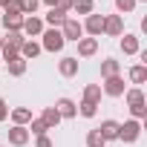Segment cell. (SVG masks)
Instances as JSON below:
<instances>
[{"label": "cell", "mask_w": 147, "mask_h": 147, "mask_svg": "<svg viewBox=\"0 0 147 147\" xmlns=\"http://www.w3.org/2000/svg\"><path fill=\"white\" fill-rule=\"evenodd\" d=\"M40 55V43L38 40H23V46H20V58L23 61H35Z\"/></svg>", "instance_id": "14"}, {"label": "cell", "mask_w": 147, "mask_h": 147, "mask_svg": "<svg viewBox=\"0 0 147 147\" xmlns=\"http://www.w3.org/2000/svg\"><path fill=\"white\" fill-rule=\"evenodd\" d=\"M40 121L52 130V127H58V124H61V113H58L55 107H46V110H43V115H40Z\"/></svg>", "instance_id": "17"}, {"label": "cell", "mask_w": 147, "mask_h": 147, "mask_svg": "<svg viewBox=\"0 0 147 147\" xmlns=\"http://www.w3.org/2000/svg\"><path fill=\"white\" fill-rule=\"evenodd\" d=\"M136 3H138V0H136Z\"/></svg>", "instance_id": "38"}, {"label": "cell", "mask_w": 147, "mask_h": 147, "mask_svg": "<svg viewBox=\"0 0 147 147\" xmlns=\"http://www.w3.org/2000/svg\"><path fill=\"white\" fill-rule=\"evenodd\" d=\"M104 144H107V141L101 138L98 130H90V133H87V147H104Z\"/></svg>", "instance_id": "29"}, {"label": "cell", "mask_w": 147, "mask_h": 147, "mask_svg": "<svg viewBox=\"0 0 147 147\" xmlns=\"http://www.w3.org/2000/svg\"><path fill=\"white\" fill-rule=\"evenodd\" d=\"M0 147H3V144H0Z\"/></svg>", "instance_id": "39"}, {"label": "cell", "mask_w": 147, "mask_h": 147, "mask_svg": "<svg viewBox=\"0 0 147 147\" xmlns=\"http://www.w3.org/2000/svg\"><path fill=\"white\" fill-rule=\"evenodd\" d=\"M6 118H9V107H6L3 95H0V121H6Z\"/></svg>", "instance_id": "33"}, {"label": "cell", "mask_w": 147, "mask_h": 147, "mask_svg": "<svg viewBox=\"0 0 147 147\" xmlns=\"http://www.w3.org/2000/svg\"><path fill=\"white\" fill-rule=\"evenodd\" d=\"M110 98H121L124 95V90H127V84H124V78L121 75H113V78H104V87H101Z\"/></svg>", "instance_id": "7"}, {"label": "cell", "mask_w": 147, "mask_h": 147, "mask_svg": "<svg viewBox=\"0 0 147 147\" xmlns=\"http://www.w3.org/2000/svg\"><path fill=\"white\" fill-rule=\"evenodd\" d=\"M78 113H81L84 118H92V115L98 113V104H90V101H81V104H78Z\"/></svg>", "instance_id": "28"}, {"label": "cell", "mask_w": 147, "mask_h": 147, "mask_svg": "<svg viewBox=\"0 0 147 147\" xmlns=\"http://www.w3.org/2000/svg\"><path fill=\"white\" fill-rule=\"evenodd\" d=\"M43 40H40V49H46V52H61L63 49V35H61V29H43V35H40Z\"/></svg>", "instance_id": "1"}, {"label": "cell", "mask_w": 147, "mask_h": 147, "mask_svg": "<svg viewBox=\"0 0 147 147\" xmlns=\"http://www.w3.org/2000/svg\"><path fill=\"white\" fill-rule=\"evenodd\" d=\"M138 136H141V121L130 118V121L118 124V141H127V144H133Z\"/></svg>", "instance_id": "3"}, {"label": "cell", "mask_w": 147, "mask_h": 147, "mask_svg": "<svg viewBox=\"0 0 147 147\" xmlns=\"http://www.w3.org/2000/svg\"><path fill=\"white\" fill-rule=\"evenodd\" d=\"M130 113L136 121H141V118H147V104H136V107H130Z\"/></svg>", "instance_id": "31"}, {"label": "cell", "mask_w": 147, "mask_h": 147, "mask_svg": "<svg viewBox=\"0 0 147 147\" xmlns=\"http://www.w3.org/2000/svg\"><path fill=\"white\" fill-rule=\"evenodd\" d=\"M95 52H98V38H81L78 40V55L81 58H90Z\"/></svg>", "instance_id": "12"}, {"label": "cell", "mask_w": 147, "mask_h": 147, "mask_svg": "<svg viewBox=\"0 0 147 147\" xmlns=\"http://www.w3.org/2000/svg\"><path fill=\"white\" fill-rule=\"evenodd\" d=\"M61 35H63V40H81L84 38V26H81V20H75V18H69L66 15V20H63V26H61Z\"/></svg>", "instance_id": "4"}, {"label": "cell", "mask_w": 147, "mask_h": 147, "mask_svg": "<svg viewBox=\"0 0 147 147\" xmlns=\"http://www.w3.org/2000/svg\"><path fill=\"white\" fill-rule=\"evenodd\" d=\"M55 9H61V12L66 15V12L72 9V0H58V3H55Z\"/></svg>", "instance_id": "32"}, {"label": "cell", "mask_w": 147, "mask_h": 147, "mask_svg": "<svg viewBox=\"0 0 147 147\" xmlns=\"http://www.w3.org/2000/svg\"><path fill=\"white\" fill-rule=\"evenodd\" d=\"M72 9H75L78 15H92L95 3H92V0H72Z\"/></svg>", "instance_id": "24"}, {"label": "cell", "mask_w": 147, "mask_h": 147, "mask_svg": "<svg viewBox=\"0 0 147 147\" xmlns=\"http://www.w3.org/2000/svg\"><path fill=\"white\" fill-rule=\"evenodd\" d=\"M58 72L63 78H72V75H78V58H61V63H58Z\"/></svg>", "instance_id": "11"}, {"label": "cell", "mask_w": 147, "mask_h": 147, "mask_svg": "<svg viewBox=\"0 0 147 147\" xmlns=\"http://www.w3.org/2000/svg\"><path fill=\"white\" fill-rule=\"evenodd\" d=\"M84 26V32L90 35V38H101V32H104V15H87V20L81 23Z\"/></svg>", "instance_id": "6"}, {"label": "cell", "mask_w": 147, "mask_h": 147, "mask_svg": "<svg viewBox=\"0 0 147 147\" xmlns=\"http://www.w3.org/2000/svg\"><path fill=\"white\" fill-rule=\"evenodd\" d=\"M138 49H141V46H138V38H136V35H124V38H121V52H124V55H138Z\"/></svg>", "instance_id": "16"}, {"label": "cell", "mask_w": 147, "mask_h": 147, "mask_svg": "<svg viewBox=\"0 0 147 147\" xmlns=\"http://www.w3.org/2000/svg\"><path fill=\"white\" fill-rule=\"evenodd\" d=\"M26 141H29V130H26V127H18V124H15V127L9 130V144H15V147H23Z\"/></svg>", "instance_id": "13"}, {"label": "cell", "mask_w": 147, "mask_h": 147, "mask_svg": "<svg viewBox=\"0 0 147 147\" xmlns=\"http://www.w3.org/2000/svg\"><path fill=\"white\" fill-rule=\"evenodd\" d=\"M23 40H26V38H23L20 32H9V38L3 40V46H12V49H18V52H20V46H23Z\"/></svg>", "instance_id": "27"}, {"label": "cell", "mask_w": 147, "mask_h": 147, "mask_svg": "<svg viewBox=\"0 0 147 147\" xmlns=\"http://www.w3.org/2000/svg\"><path fill=\"white\" fill-rule=\"evenodd\" d=\"M124 98H127V104H130V107H136V104H144V92H141L138 87H133V90H124Z\"/></svg>", "instance_id": "25"}, {"label": "cell", "mask_w": 147, "mask_h": 147, "mask_svg": "<svg viewBox=\"0 0 147 147\" xmlns=\"http://www.w3.org/2000/svg\"><path fill=\"white\" fill-rule=\"evenodd\" d=\"M38 147H52V138H49V136H40V138H38Z\"/></svg>", "instance_id": "34"}, {"label": "cell", "mask_w": 147, "mask_h": 147, "mask_svg": "<svg viewBox=\"0 0 147 147\" xmlns=\"http://www.w3.org/2000/svg\"><path fill=\"white\" fill-rule=\"evenodd\" d=\"M9 3H12V0H0V6H3V9H6V6H9Z\"/></svg>", "instance_id": "36"}, {"label": "cell", "mask_w": 147, "mask_h": 147, "mask_svg": "<svg viewBox=\"0 0 147 147\" xmlns=\"http://www.w3.org/2000/svg\"><path fill=\"white\" fill-rule=\"evenodd\" d=\"M55 110L61 113V118H75L78 115V104L72 101V98H58L55 101Z\"/></svg>", "instance_id": "9"}, {"label": "cell", "mask_w": 147, "mask_h": 147, "mask_svg": "<svg viewBox=\"0 0 147 147\" xmlns=\"http://www.w3.org/2000/svg\"><path fill=\"white\" fill-rule=\"evenodd\" d=\"M3 26H6L9 32H20V26H23V15H20V9L15 6V0L3 9Z\"/></svg>", "instance_id": "2"}, {"label": "cell", "mask_w": 147, "mask_h": 147, "mask_svg": "<svg viewBox=\"0 0 147 147\" xmlns=\"http://www.w3.org/2000/svg\"><path fill=\"white\" fill-rule=\"evenodd\" d=\"M26 130H29V136H38V138H40V136H46V130H49V127H46V124H43L40 118H32Z\"/></svg>", "instance_id": "26"}, {"label": "cell", "mask_w": 147, "mask_h": 147, "mask_svg": "<svg viewBox=\"0 0 147 147\" xmlns=\"http://www.w3.org/2000/svg\"><path fill=\"white\" fill-rule=\"evenodd\" d=\"M6 66H9V75H15V78H20V75H23V72H26V61H23L20 55H18L15 61H9Z\"/></svg>", "instance_id": "23"}, {"label": "cell", "mask_w": 147, "mask_h": 147, "mask_svg": "<svg viewBox=\"0 0 147 147\" xmlns=\"http://www.w3.org/2000/svg\"><path fill=\"white\" fill-rule=\"evenodd\" d=\"M84 101L98 104V101H101V84H87V87H84Z\"/></svg>", "instance_id": "20"}, {"label": "cell", "mask_w": 147, "mask_h": 147, "mask_svg": "<svg viewBox=\"0 0 147 147\" xmlns=\"http://www.w3.org/2000/svg\"><path fill=\"white\" fill-rule=\"evenodd\" d=\"M118 69H121V63L113 61V58H107V61L101 63V78H113V75H118Z\"/></svg>", "instance_id": "21"}, {"label": "cell", "mask_w": 147, "mask_h": 147, "mask_svg": "<svg viewBox=\"0 0 147 147\" xmlns=\"http://www.w3.org/2000/svg\"><path fill=\"white\" fill-rule=\"evenodd\" d=\"M95 130L101 133L104 141H115V138H118V121H113V118H104L101 127H95Z\"/></svg>", "instance_id": "10"}, {"label": "cell", "mask_w": 147, "mask_h": 147, "mask_svg": "<svg viewBox=\"0 0 147 147\" xmlns=\"http://www.w3.org/2000/svg\"><path fill=\"white\" fill-rule=\"evenodd\" d=\"M115 9L121 12V18L127 15V12H133L136 9V0H115Z\"/></svg>", "instance_id": "30"}, {"label": "cell", "mask_w": 147, "mask_h": 147, "mask_svg": "<svg viewBox=\"0 0 147 147\" xmlns=\"http://www.w3.org/2000/svg\"><path fill=\"white\" fill-rule=\"evenodd\" d=\"M130 81H133V84H144V81H147V66H144V63H136V66L130 69Z\"/></svg>", "instance_id": "22"}, {"label": "cell", "mask_w": 147, "mask_h": 147, "mask_svg": "<svg viewBox=\"0 0 147 147\" xmlns=\"http://www.w3.org/2000/svg\"><path fill=\"white\" fill-rule=\"evenodd\" d=\"M63 20H66V15H63L61 9H49V12H46V23H49L52 29H61Z\"/></svg>", "instance_id": "19"}, {"label": "cell", "mask_w": 147, "mask_h": 147, "mask_svg": "<svg viewBox=\"0 0 147 147\" xmlns=\"http://www.w3.org/2000/svg\"><path fill=\"white\" fill-rule=\"evenodd\" d=\"M15 6L20 9V15H23V18H29V15H35V12H38L40 0H15Z\"/></svg>", "instance_id": "18"}, {"label": "cell", "mask_w": 147, "mask_h": 147, "mask_svg": "<svg viewBox=\"0 0 147 147\" xmlns=\"http://www.w3.org/2000/svg\"><path fill=\"white\" fill-rule=\"evenodd\" d=\"M104 32L110 38H121L124 35V18L121 15H107L104 18Z\"/></svg>", "instance_id": "8"}, {"label": "cell", "mask_w": 147, "mask_h": 147, "mask_svg": "<svg viewBox=\"0 0 147 147\" xmlns=\"http://www.w3.org/2000/svg\"><path fill=\"white\" fill-rule=\"evenodd\" d=\"M20 35H26V40H29V38H40V35H43V20H40V18H35V15L23 18Z\"/></svg>", "instance_id": "5"}, {"label": "cell", "mask_w": 147, "mask_h": 147, "mask_svg": "<svg viewBox=\"0 0 147 147\" xmlns=\"http://www.w3.org/2000/svg\"><path fill=\"white\" fill-rule=\"evenodd\" d=\"M32 118H35V115H32V110H29V107H15V110H12V121H15L18 127H26Z\"/></svg>", "instance_id": "15"}, {"label": "cell", "mask_w": 147, "mask_h": 147, "mask_svg": "<svg viewBox=\"0 0 147 147\" xmlns=\"http://www.w3.org/2000/svg\"><path fill=\"white\" fill-rule=\"evenodd\" d=\"M0 46H3V38H0Z\"/></svg>", "instance_id": "37"}, {"label": "cell", "mask_w": 147, "mask_h": 147, "mask_svg": "<svg viewBox=\"0 0 147 147\" xmlns=\"http://www.w3.org/2000/svg\"><path fill=\"white\" fill-rule=\"evenodd\" d=\"M43 3H46L49 9H55V3H58V0H43Z\"/></svg>", "instance_id": "35"}]
</instances>
